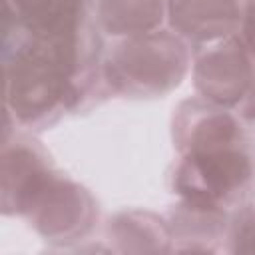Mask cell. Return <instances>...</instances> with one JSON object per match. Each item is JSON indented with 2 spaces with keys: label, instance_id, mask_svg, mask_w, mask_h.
I'll list each match as a JSON object with an SVG mask.
<instances>
[{
  "label": "cell",
  "instance_id": "cell-1",
  "mask_svg": "<svg viewBox=\"0 0 255 255\" xmlns=\"http://www.w3.org/2000/svg\"><path fill=\"white\" fill-rule=\"evenodd\" d=\"M173 128L181 149L175 189L183 203L225 211L249 199L255 147L235 116L209 102H185Z\"/></svg>",
  "mask_w": 255,
  "mask_h": 255
},
{
  "label": "cell",
  "instance_id": "cell-2",
  "mask_svg": "<svg viewBox=\"0 0 255 255\" xmlns=\"http://www.w3.org/2000/svg\"><path fill=\"white\" fill-rule=\"evenodd\" d=\"M189 54L177 34L153 30L120 42L102 66V76L118 94L153 98L179 86Z\"/></svg>",
  "mask_w": 255,
  "mask_h": 255
},
{
  "label": "cell",
  "instance_id": "cell-3",
  "mask_svg": "<svg viewBox=\"0 0 255 255\" xmlns=\"http://www.w3.org/2000/svg\"><path fill=\"white\" fill-rule=\"evenodd\" d=\"M4 16L24 34L76 50H100L88 0H6Z\"/></svg>",
  "mask_w": 255,
  "mask_h": 255
},
{
  "label": "cell",
  "instance_id": "cell-4",
  "mask_svg": "<svg viewBox=\"0 0 255 255\" xmlns=\"http://www.w3.org/2000/svg\"><path fill=\"white\" fill-rule=\"evenodd\" d=\"M241 38L233 34L205 44L193 68L197 92L219 108L239 106L253 84V64Z\"/></svg>",
  "mask_w": 255,
  "mask_h": 255
},
{
  "label": "cell",
  "instance_id": "cell-5",
  "mask_svg": "<svg viewBox=\"0 0 255 255\" xmlns=\"http://www.w3.org/2000/svg\"><path fill=\"white\" fill-rule=\"evenodd\" d=\"M48 239L82 235L94 219V201L78 185L52 173L22 211Z\"/></svg>",
  "mask_w": 255,
  "mask_h": 255
},
{
  "label": "cell",
  "instance_id": "cell-6",
  "mask_svg": "<svg viewBox=\"0 0 255 255\" xmlns=\"http://www.w3.org/2000/svg\"><path fill=\"white\" fill-rule=\"evenodd\" d=\"M167 12L173 30L195 44L227 38L241 24L239 0H167Z\"/></svg>",
  "mask_w": 255,
  "mask_h": 255
},
{
  "label": "cell",
  "instance_id": "cell-7",
  "mask_svg": "<svg viewBox=\"0 0 255 255\" xmlns=\"http://www.w3.org/2000/svg\"><path fill=\"white\" fill-rule=\"evenodd\" d=\"M52 175L46 155L28 139H4L2 205L4 213H22L32 195Z\"/></svg>",
  "mask_w": 255,
  "mask_h": 255
},
{
  "label": "cell",
  "instance_id": "cell-8",
  "mask_svg": "<svg viewBox=\"0 0 255 255\" xmlns=\"http://www.w3.org/2000/svg\"><path fill=\"white\" fill-rule=\"evenodd\" d=\"M167 0H100L98 20L112 36H139L159 28Z\"/></svg>",
  "mask_w": 255,
  "mask_h": 255
},
{
  "label": "cell",
  "instance_id": "cell-9",
  "mask_svg": "<svg viewBox=\"0 0 255 255\" xmlns=\"http://www.w3.org/2000/svg\"><path fill=\"white\" fill-rule=\"evenodd\" d=\"M233 241H237V249L241 251H255V207L239 213L233 225Z\"/></svg>",
  "mask_w": 255,
  "mask_h": 255
},
{
  "label": "cell",
  "instance_id": "cell-10",
  "mask_svg": "<svg viewBox=\"0 0 255 255\" xmlns=\"http://www.w3.org/2000/svg\"><path fill=\"white\" fill-rule=\"evenodd\" d=\"M241 42L255 62V0H247L241 8Z\"/></svg>",
  "mask_w": 255,
  "mask_h": 255
},
{
  "label": "cell",
  "instance_id": "cell-11",
  "mask_svg": "<svg viewBox=\"0 0 255 255\" xmlns=\"http://www.w3.org/2000/svg\"><path fill=\"white\" fill-rule=\"evenodd\" d=\"M239 116L249 128H255V80L239 104Z\"/></svg>",
  "mask_w": 255,
  "mask_h": 255
}]
</instances>
